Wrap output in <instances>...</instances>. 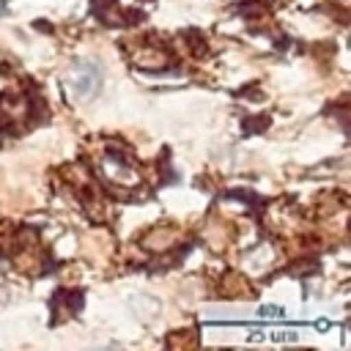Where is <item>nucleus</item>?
<instances>
[{"label": "nucleus", "mask_w": 351, "mask_h": 351, "mask_svg": "<svg viewBox=\"0 0 351 351\" xmlns=\"http://www.w3.org/2000/svg\"><path fill=\"white\" fill-rule=\"evenodd\" d=\"M69 85H71L74 99H93L96 90L101 88V69L96 63L82 60L69 71Z\"/></svg>", "instance_id": "f257e3e1"}, {"label": "nucleus", "mask_w": 351, "mask_h": 351, "mask_svg": "<svg viewBox=\"0 0 351 351\" xmlns=\"http://www.w3.org/2000/svg\"><path fill=\"white\" fill-rule=\"evenodd\" d=\"M261 315H266V318H280V315H282V310H280V307H274V304H266V307H261Z\"/></svg>", "instance_id": "f03ea898"}]
</instances>
